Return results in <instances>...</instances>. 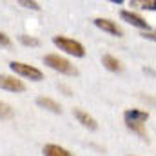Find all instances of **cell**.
Here are the masks:
<instances>
[{
  "label": "cell",
  "instance_id": "cell-1",
  "mask_svg": "<svg viewBox=\"0 0 156 156\" xmlns=\"http://www.w3.org/2000/svg\"><path fill=\"white\" fill-rule=\"evenodd\" d=\"M44 64L49 66L51 69L58 71V73H64V75H71V76H76L78 71L76 67L67 60V58H62L58 55H45L44 56Z\"/></svg>",
  "mask_w": 156,
  "mask_h": 156
},
{
  "label": "cell",
  "instance_id": "cell-2",
  "mask_svg": "<svg viewBox=\"0 0 156 156\" xmlns=\"http://www.w3.org/2000/svg\"><path fill=\"white\" fill-rule=\"evenodd\" d=\"M53 44L60 51H64L67 55H73V56H78V58L85 56V47L80 42H76V40H71L67 37H53Z\"/></svg>",
  "mask_w": 156,
  "mask_h": 156
},
{
  "label": "cell",
  "instance_id": "cell-3",
  "mask_svg": "<svg viewBox=\"0 0 156 156\" xmlns=\"http://www.w3.org/2000/svg\"><path fill=\"white\" fill-rule=\"evenodd\" d=\"M9 67H11V71H15L16 75H22V76L29 78V80H35V82H40V80L44 78L42 71H38V69L33 67V66L22 64V62H11Z\"/></svg>",
  "mask_w": 156,
  "mask_h": 156
},
{
  "label": "cell",
  "instance_id": "cell-4",
  "mask_svg": "<svg viewBox=\"0 0 156 156\" xmlns=\"http://www.w3.org/2000/svg\"><path fill=\"white\" fill-rule=\"evenodd\" d=\"M120 16H122V20H123V22L131 24L133 27H138V29H142L144 33H145V31H151V27H149L147 20H145V18H142L140 15L133 13V11H127V9H123V11H120Z\"/></svg>",
  "mask_w": 156,
  "mask_h": 156
},
{
  "label": "cell",
  "instance_id": "cell-5",
  "mask_svg": "<svg viewBox=\"0 0 156 156\" xmlns=\"http://www.w3.org/2000/svg\"><path fill=\"white\" fill-rule=\"evenodd\" d=\"M93 22H94V26H96L98 29H102V31H105V33H109V35H113V37H123L122 27L118 26L116 22L109 20V18H94Z\"/></svg>",
  "mask_w": 156,
  "mask_h": 156
},
{
  "label": "cell",
  "instance_id": "cell-6",
  "mask_svg": "<svg viewBox=\"0 0 156 156\" xmlns=\"http://www.w3.org/2000/svg\"><path fill=\"white\" fill-rule=\"evenodd\" d=\"M123 120H125V125H129V123H140V125H144L149 120V113L147 111H140V109H127L123 113Z\"/></svg>",
  "mask_w": 156,
  "mask_h": 156
},
{
  "label": "cell",
  "instance_id": "cell-7",
  "mask_svg": "<svg viewBox=\"0 0 156 156\" xmlns=\"http://www.w3.org/2000/svg\"><path fill=\"white\" fill-rule=\"evenodd\" d=\"M0 87L5 89V91H11V93L26 91V85L20 80H16L15 76H7V75H0Z\"/></svg>",
  "mask_w": 156,
  "mask_h": 156
},
{
  "label": "cell",
  "instance_id": "cell-8",
  "mask_svg": "<svg viewBox=\"0 0 156 156\" xmlns=\"http://www.w3.org/2000/svg\"><path fill=\"white\" fill-rule=\"evenodd\" d=\"M73 115H75V118H76L83 127H87L89 131H96V129H98L96 120L91 116L89 113H85V111H82V109H75V111H73Z\"/></svg>",
  "mask_w": 156,
  "mask_h": 156
},
{
  "label": "cell",
  "instance_id": "cell-9",
  "mask_svg": "<svg viewBox=\"0 0 156 156\" xmlns=\"http://www.w3.org/2000/svg\"><path fill=\"white\" fill-rule=\"evenodd\" d=\"M37 104H38L42 109H47V111H51V113H56V115L62 113L60 104H56L55 100H51V98H47V96H38V98H37Z\"/></svg>",
  "mask_w": 156,
  "mask_h": 156
},
{
  "label": "cell",
  "instance_id": "cell-10",
  "mask_svg": "<svg viewBox=\"0 0 156 156\" xmlns=\"http://www.w3.org/2000/svg\"><path fill=\"white\" fill-rule=\"evenodd\" d=\"M102 64H104V67L107 69V71H113V73H122V64H120V60L115 58L113 55H104L102 56Z\"/></svg>",
  "mask_w": 156,
  "mask_h": 156
},
{
  "label": "cell",
  "instance_id": "cell-11",
  "mask_svg": "<svg viewBox=\"0 0 156 156\" xmlns=\"http://www.w3.org/2000/svg\"><path fill=\"white\" fill-rule=\"evenodd\" d=\"M42 153H44V156H73L67 149H64V147H60V145H55V144L44 145Z\"/></svg>",
  "mask_w": 156,
  "mask_h": 156
},
{
  "label": "cell",
  "instance_id": "cell-12",
  "mask_svg": "<svg viewBox=\"0 0 156 156\" xmlns=\"http://www.w3.org/2000/svg\"><path fill=\"white\" fill-rule=\"evenodd\" d=\"M133 5L145 11H156V0H131V7Z\"/></svg>",
  "mask_w": 156,
  "mask_h": 156
},
{
  "label": "cell",
  "instance_id": "cell-13",
  "mask_svg": "<svg viewBox=\"0 0 156 156\" xmlns=\"http://www.w3.org/2000/svg\"><path fill=\"white\" fill-rule=\"evenodd\" d=\"M127 129H131L133 133H136L140 138H145V136H147V133H145L144 125H140V123H129V125H127Z\"/></svg>",
  "mask_w": 156,
  "mask_h": 156
},
{
  "label": "cell",
  "instance_id": "cell-14",
  "mask_svg": "<svg viewBox=\"0 0 156 156\" xmlns=\"http://www.w3.org/2000/svg\"><path fill=\"white\" fill-rule=\"evenodd\" d=\"M11 116H13V109H11V105L0 102V118L4 120V118H11Z\"/></svg>",
  "mask_w": 156,
  "mask_h": 156
},
{
  "label": "cell",
  "instance_id": "cell-15",
  "mask_svg": "<svg viewBox=\"0 0 156 156\" xmlns=\"http://www.w3.org/2000/svg\"><path fill=\"white\" fill-rule=\"evenodd\" d=\"M20 42H22L24 45H38V40L31 38V37H27V35H22V37H20Z\"/></svg>",
  "mask_w": 156,
  "mask_h": 156
},
{
  "label": "cell",
  "instance_id": "cell-16",
  "mask_svg": "<svg viewBox=\"0 0 156 156\" xmlns=\"http://www.w3.org/2000/svg\"><path fill=\"white\" fill-rule=\"evenodd\" d=\"M18 4H20V5H24V7L35 9V11H38V9H40V4H37V2H29V0H20Z\"/></svg>",
  "mask_w": 156,
  "mask_h": 156
},
{
  "label": "cell",
  "instance_id": "cell-17",
  "mask_svg": "<svg viewBox=\"0 0 156 156\" xmlns=\"http://www.w3.org/2000/svg\"><path fill=\"white\" fill-rule=\"evenodd\" d=\"M0 45L2 47H11V40H9V37H5L4 33H0Z\"/></svg>",
  "mask_w": 156,
  "mask_h": 156
},
{
  "label": "cell",
  "instance_id": "cell-18",
  "mask_svg": "<svg viewBox=\"0 0 156 156\" xmlns=\"http://www.w3.org/2000/svg\"><path fill=\"white\" fill-rule=\"evenodd\" d=\"M142 37L147 40H154L156 42V31H145V33H142Z\"/></svg>",
  "mask_w": 156,
  "mask_h": 156
},
{
  "label": "cell",
  "instance_id": "cell-19",
  "mask_svg": "<svg viewBox=\"0 0 156 156\" xmlns=\"http://www.w3.org/2000/svg\"><path fill=\"white\" fill-rule=\"evenodd\" d=\"M144 73L149 75V76H156V71L154 69H151V67H144Z\"/></svg>",
  "mask_w": 156,
  "mask_h": 156
}]
</instances>
